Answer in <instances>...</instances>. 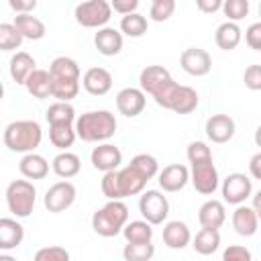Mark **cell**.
<instances>
[{"label":"cell","mask_w":261,"mask_h":261,"mask_svg":"<svg viewBox=\"0 0 261 261\" xmlns=\"http://www.w3.org/2000/svg\"><path fill=\"white\" fill-rule=\"evenodd\" d=\"M75 137L86 143H104L116 133V118L110 110H90L75 118Z\"/></svg>","instance_id":"6da1fadb"},{"label":"cell","mask_w":261,"mask_h":261,"mask_svg":"<svg viewBox=\"0 0 261 261\" xmlns=\"http://www.w3.org/2000/svg\"><path fill=\"white\" fill-rule=\"evenodd\" d=\"M43 141V130L37 120H14L4 128V145L14 153H31Z\"/></svg>","instance_id":"7a4b0ae2"},{"label":"cell","mask_w":261,"mask_h":261,"mask_svg":"<svg viewBox=\"0 0 261 261\" xmlns=\"http://www.w3.org/2000/svg\"><path fill=\"white\" fill-rule=\"evenodd\" d=\"M128 220V208L122 200H108L102 208L92 214V228L96 234L110 239L120 234L122 226Z\"/></svg>","instance_id":"3957f363"},{"label":"cell","mask_w":261,"mask_h":261,"mask_svg":"<svg viewBox=\"0 0 261 261\" xmlns=\"http://www.w3.org/2000/svg\"><path fill=\"white\" fill-rule=\"evenodd\" d=\"M37 200V188L29 179H14L6 188V206L16 218L31 216Z\"/></svg>","instance_id":"277c9868"},{"label":"cell","mask_w":261,"mask_h":261,"mask_svg":"<svg viewBox=\"0 0 261 261\" xmlns=\"http://www.w3.org/2000/svg\"><path fill=\"white\" fill-rule=\"evenodd\" d=\"M73 16H75V22L86 29H100L110 20L112 8L108 0H86L75 6Z\"/></svg>","instance_id":"5b68a950"},{"label":"cell","mask_w":261,"mask_h":261,"mask_svg":"<svg viewBox=\"0 0 261 261\" xmlns=\"http://www.w3.org/2000/svg\"><path fill=\"white\" fill-rule=\"evenodd\" d=\"M139 212L149 224H163L169 214V202L159 190H147L139 198Z\"/></svg>","instance_id":"8992f818"},{"label":"cell","mask_w":261,"mask_h":261,"mask_svg":"<svg viewBox=\"0 0 261 261\" xmlns=\"http://www.w3.org/2000/svg\"><path fill=\"white\" fill-rule=\"evenodd\" d=\"M220 190H222L224 202L237 206V204H243V202H247L251 198V194H253V179L249 175H245V173L234 171V173H228L224 177Z\"/></svg>","instance_id":"52a82bcc"},{"label":"cell","mask_w":261,"mask_h":261,"mask_svg":"<svg viewBox=\"0 0 261 261\" xmlns=\"http://www.w3.org/2000/svg\"><path fill=\"white\" fill-rule=\"evenodd\" d=\"M75 186L67 179L63 181H57L53 184L47 192H45V198H43V204L49 212L53 214H59V212H65L73 202H75Z\"/></svg>","instance_id":"ba28073f"},{"label":"cell","mask_w":261,"mask_h":261,"mask_svg":"<svg viewBox=\"0 0 261 261\" xmlns=\"http://www.w3.org/2000/svg\"><path fill=\"white\" fill-rule=\"evenodd\" d=\"M190 181L196 188V192H200L204 196H212L218 190V184H220L218 169H216L214 161L194 163L192 171H190Z\"/></svg>","instance_id":"9c48e42d"},{"label":"cell","mask_w":261,"mask_h":261,"mask_svg":"<svg viewBox=\"0 0 261 261\" xmlns=\"http://www.w3.org/2000/svg\"><path fill=\"white\" fill-rule=\"evenodd\" d=\"M179 65L188 75L202 77L212 69V57L206 49L200 47H188L179 55Z\"/></svg>","instance_id":"30bf717a"},{"label":"cell","mask_w":261,"mask_h":261,"mask_svg":"<svg viewBox=\"0 0 261 261\" xmlns=\"http://www.w3.org/2000/svg\"><path fill=\"white\" fill-rule=\"evenodd\" d=\"M145 104H147V98L141 88H122L116 94V108L126 118L139 116L145 110Z\"/></svg>","instance_id":"8fae6325"},{"label":"cell","mask_w":261,"mask_h":261,"mask_svg":"<svg viewBox=\"0 0 261 261\" xmlns=\"http://www.w3.org/2000/svg\"><path fill=\"white\" fill-rule=\"evenodd\" d=\"M157 181L163 192H179L190 181V171L181 163L165 165L161 171H157Z\"/></svg>","instance_id":"7c38bea8"},{"label":"cell","mask_w":261,"mask_h":261,"mask_svg":"<svg viewBox=\"0 0 261 261\" xmlns=\"http://www.w3.org/2000/svg\"><path fill=\"white\" fill-rule=\"evenodd\" d=\"M90 161H92L94 169H98V171H112V169H118V165L122 163V153L116 145L102 143L92 149Z\"/></svg>","instance_id":"4fadbf2b"},{"label":"cell","mask_w":261,"mask_h":261,"mask_svg":"<svg viewBox=\"0 0 261 261\" xmlns=\"http://www.w3.org/2000/svg\"><path fill=\"white\" fill-rule=\"evenodd\" d=\"M206 137L212 141V143H228L232 137H234V120L228 116V114H212L208 120H206Z\"/></svg>","instance_id":"5bb4252c"},{"label":"cell","mask_w":261,"mask_h":261,"mask_svg":"<svg viewBox=\"0 0 261 261\" xmlns=\"http://www.w3.org/2000/svg\"><path fill=\"white\" fill-rule=\"evenodd\" d=\"M82 86L92 96H104L112 88V73L106 67H90L82 77Z\"/></svg>","instance_id":"9a60e30c"},{"label":"cell","mask_w":261,"mask_h":261,"mask_svg":"<svg viewBox=\"0 0 261 261\" xmlns=\"http://www.w3.org/2000/svg\"><path fill=\"white\" fill-rule=\"evenodd\" d=\"M232 228L237 234L241 237H253L259 228V214L253 210V206L237 204L234 212H232Z\"/></svg>","instance_id":"2e32d148"},{"label":"cell","mask_w":261,"mask_h":261,"mask_svg":"<svg viewBox=\"0 0 261 261\" xmlns=\"http://www.w3.org/2000/svg\"><path fill=\"white\" fill-rule=\"evenodd\" d=\"M94 45L100 55L112 57L122 51V33L112 29V27H100L98 33L94 35Z\"/></svg>","instance_id":"e0dca14e"},{"label":"cell","mask_w":261,"mask_h":261,"mask_svg":"<svg viewBox=\"0 0 261 261\" xmlns=\"http://www.w3.org/2000/svg\"><path fill=\"white\" fill-rule=\"evenodd\" d=\"M116 177H118V190H120V198H126V196H137L145 190L147 186V179L137 171L133 169L130 165L122 167V169H116Z\"/></svg>","instance_id":"ac0fdd59"},{"label":"cell","mask_w":261,"mask_h":261,"mask_svg":"<svg viewBox=\"0 0 261 261\" xmlns=\"http://www.w3.org/2000/svg\"><path fill=\"white\" fill-rule=\"evenodd\" d=\"M226 220V210L220 200H208L198 210V222L206 228H220Z\"/></svg>","instance_id":"d6986e66"},{"label":"cell","mask_w":261,"mask_h":261,"mask_svg":"<svg viewBox=\"0 0 261 261\" xmlns=\"http://www.w3.org/2000/svg\"><path fill=\"white\" fill-rule=\"evenodd\" d=\"M24 239V228L14 218H0V251L16 249Z\"/></svg>","instance_id":"ffe728a7"},{"label":"cell","mask_w":261,"mask_h":261,"mask_svg":"<svg viewBox=\"0 0 261 261\" xmlns=\"http://www.w3.org/2000/svg\"><path fill=\"white\" fill-rule=\"evenodd\" d=\"M16 31L22 35V39H31V41H39L47 35V27L41 18L33 16L31 12H24V14H16L14 16V22Z\"/></svg>","instance_id":"44dd1931"},{"label":"cell","mask_w":261,"mask_h":261,"mask_svg":"<svg viewBox=\"0 0 261 261\" xmlns=\"http://www.w3.org/2000/svg\"><path fill=\"white\" fill-rule=\"evenodd\" d=\"M24 88H27V92H29L33 98H37V100L49 98V96H51V73H49V69H39V67H35V69L29 73V77L24 80Z\"/></svg>","instance_id":"7402d4cb"},{"label":"cell","mask_w":261,"mask_h":261,"mask_svg":"<svg viewBox=\"0 0 261 261\" xmlns=\"http://www.w3.org/2000/svg\"><path fill=\"white\" fill-rule=\"evenodd\" d=\"M18 171L27 177V179H45L47 173H49V163L43 155L31 151V153H24L20 163H18Z\"/></svg>","instance_id":"603a6c76"},{"label":"cell","mask_w":261,"mask_h":261,"mask_svg":"<svg viewBox=\"0 0 261 261\" xmlns=\"http://www.w3.org/2000/svg\"><path fill=\"white\" fill-rule=\"evenodd\" d=\"M190 241H192V232L186 222L171 220L163 226V243L169 249H184L190 245Z\"/></svg>","instance_id":"cb8c5ba5"},{"label":"cell","mask_w":261,"mask_h":261,"mask_svg":"<svg viewBox=\"0 0 261 261\" xmlns=\"http://www.w3.org/2000/svg\"><path fill=\"white\" fill-rule=\"evenodd\" d=\"M51 169L57 177L61 179H69V177H75L82 169V161L75 153H69V151H61L59 155L53 157L51 161Z\"/></svg>","instance_id":"d4e9b609"},{"label":"cell","mask_w":261,"mask_h":261,"mask_svg":"<svg viewBox=\"0 0 261 261\" xmlns=\"http://www.w3.org/2000/svg\"><path fill=\"white\" fill-rule=\"evenodd\" d=\"M241 39H243L241 27H239L237 22H232V20L222 22V24L216 29V33H214V43H216L218 49H222V51H232V49H237L239 43H241Z\"/></svg>","instance_id":"484cf974"},{"label":"cell","mask_w":261,"mask_h":261,"mask_svg":"<svg viewBox=\"0 0 261 261\" xmlns=\"http://www.w3.org/2000/svg\"><path fill=\"white\" fill-rule=\"evenodd\" d=\"M169 71L163 65H147L141 73H139V88L145 94H153L165 80H169Z\"/></svg>","instance_id":"4316f807"},{"label":"cell","mask_w":261,"mask_h":261,"mask_svg":"<svg viewBox=\"0 0 261 261\" xmlns=\"http://www.w3.org/2000/svg\"><path fill=\"white\" fill-rule=\"evenodd\" d=\"M194 251L200 255H212L220 247V232L218 228H206L202 226L194 237Z\"/></svg>","instance_id":"83f0119b"},{"label":"cell","mask_w":261,"mask_h":261,"mask_svg":"<svg viewBox=\"0 0 261 261\" xmlns=\"http://www.w3.org/2000/svg\"><path fill=\"white\" fill-rule=\"evenodd\" d=\"M35 59L33 55H29L27 51H16L12 57H10V77L16 82V84H22L24 86V80L29 77V73L35 69Z\"/></svg>","instance_id":"f1b7e54d"},{"label":"cell","mask_w":261,"mask_h":261,"mask_svg":"<svg viewBox=\"0 0 261 261\" xmlns=\"http://www.w3.org/2000/svg\"><path fill=\"white\" fill-rule=\"evenodd\" d=\"M198 102H200V98H198V92L194 88L179 86L169 110H173L175 114H190V112H194L198 108Z\"/></svg>","instance_id":"f546056e"},{"label":"cell","mask_w":261,"mask_h":261,"mask_svg":"<svg viewBox=\"0 0 261 261\" xmlns=\"http://www.w3.org/2000/svg\"><path fill=\"white\" fill-rule=\"evenodd\" d=\"M126 239V243H149L153 239V224L143 220H126V224L120 230Z\"/></svg>","instance_id":"4dcf8cb0"},{"label":"cell","mask_w":261,"mask_h":261,"mask_svg":"<svg viewBox=\"0 0 261 261\" xmlns=\"http://www.w3.org/2000/svg\"><path fill=\"white\" fill-rule=\"evenodd\" d=\"M51 77H61V80H80V65L71 57H55L49 65Z\"/></svg>","instance_id":"1f68e13d"},{"label":"cell","mask_w":261,"mask_h":261,"mask_svg":"<svg viewBox=\"0 0 261 261\" xmlns=\"http://www.w3.org/2000/svg\"><path fill=\"white\" fill-rule=\"evenodd\" d=\"M45 118L49 124H73L75 122V110L69 102L57 100L47 108Z\"/></svg>","instance_id":"d6a6232c"},{"label":"cell","mask_w":261,"mask_h":261,"mask_svg":"<svg viewBox=\"0 0 261 261\" xmlns=\"http://www.w3.org/2000/svg\"><path fill=\"white\" fill-rule=\"evenodd\" d=\"M49 141L53 147L67 151L75 141L73 124H49Z\"/></svg>","instance_id":"836d02e7"},{"label":"cell","mask_w":261,"mask_h":261,"mask_svg":"<svg viewBox=\"0 0 261 261\" xmlns=\"http://www.w3.org/2000/svg\"><path fill=\"white\" fill-rule=\"evenodd\" d=\"M80 92V80L51 77V96L61 102H71Z\"/></svg>","instance_id":"e575fe53"},{"label":"cell","mask_w":261,"mask_h":261,"mask_svg":"<svg viewBox=\"0 0 261 261\" xmlns=\"http://www.w3.org/2000/svg\"><path fill=\"white\" fill-rule=\"evenodd\" d=\"M147 18L139 12H128V14H122V20H120V33L126 35V37H143L147 33Z\"/></svg>","instance_id":"d590c367"},{"label":"cell","mask_w":261,"mask_h":261,"mask_svg":"<svg viewBox=\"0 0 261 261\" xmlns=\"http://www.w3.org/2000/svg\"><path fill=\"white\" fill-rule=\"evenodd\" d=\"M128 165H130L133 169H137L147 181L153 179V177L157 175V171H159V163H157V159H155L153 155H149V153H139V155H135V157L130 159Z\"/></svg>","instance_id":"8d00e7d4"},{"label":"cell","mask_w":261,"mask_h":261,"mask_svg":"<svg viewBox=\"0 0 261 261\" xmlns=\"http://www.w3.org/2000/svg\"><path fill=\"white\" fill-rule=\"evenodd\" d=\"M22 41V35L12 22H0V51H16Z\"/></svg>","instance_id":"74e56055"},{"label":"cell","mask_w":261,"mask_h":261,"mask_svg":"<svg viewBox=\"0 0 261 261\" xmlns=\"http://www.w3.org/2000/svg\"><path fill=\"white\" fill-rule=\"evenodd\" d=\"M126 261H149L155 255V245L149 243H126L122 249Z\"/></svg>","instance_id":"f35d334b"},{"label":"cell","mask_w":261,"mask_h":261,"mask_svg":"<svg viewBox=\"0 0 261 261\" xmlns=\"http://www.w3.org/2000/svg\"><path fill=\"white\" fill-rule=\"evenodd\" d=\"M177 88H179V84L169 77V80H165L151 96L155 98V102H157L161 108H167V110H169L171 104H173V98H175V94H177Z\"/></svg>","instance_id":"ab89813d"},{"label":"cell","mask_w":261,"mask_h":261,"mask_svg":"<svg viewBox=\"0 0 261 261\" xmlns=\"http://www.w3.org/2000/svg\"><path fill=\"white\" fill-rule=\"evenodd\" d=\"M224 16L232 22L243 20L249 14V0H222V8Z\"/></svg>","instance_id":"60d3db41"},{"label":"cell","mask_w":261,"mask_h":261,"mask_svg":"<svg viewBox=\"0 0 261 261\" xmlns=\"http://www.w3.org/2000/svg\"><path fill=\"white\" fill-rule=\"evenodd\" d=\"M173 12H175V0H153L149 16L155 22H165L173 16Z\"/></svg>","instance_id":"b9f144b4"},{"label":"cell","mask_w":261,"mask_h":261,"mask_svg":"<svg viewBox=\"0 0 261 261\" xmlns=\"http://www.w3.org/2000/svg\"><path fill=\"white\" fill-rule=\"evenodd\" d=\"M186 155H188V161H190L192 165H194V163H202V161H212V151H210V147H208L206 143H202V141H192V143L188 145Z\"/></svg>","instance_id":"7bdbcfd3"},{"label":"cell","mask_w":261,"mask_h":261,"mask_svg":"<svg viewBox=\"0 0 261 261\" xmlns=\"http://www.w3.org/2000/svg\"><path fill=\"white\" fill-rule=\"evenodd\" d=\"M102 194L108 198V200H122L120 198V190H118V177H116V169L112 171H104V177H102Z\"/></svg>","instance_id":"ee69618b"},{"label":"cell","mask_w":261,"mask_h":261,"mask_svg":"<svg viewBox=\"0 0 261 261\" xmlns=\"http://www.w3.org/2000/svg\"><path fill=\"white\" fill-rule=\"evenodd\" d=\"M69 253L63 247H43L35 253V261H67Z\"/></svg>","instance_id":"f6af8a7d"},{"label":"cell","mask_w":261,"mask_h":261,"mask_svg":"<svg viewBox=\"0 0 261 261\" xmlns=\"http://www.w3.org/2000/svg\"><path fill=\"white\" fill-rule=\"evenodd\" d=\"M243 80H245V86H247L249 90H253V92L261 90V65H259V63L249 65V67L245 69Z\"/></svg>","instance_id":"bcb514c9"},{"label":"cell","mask_w":261,"mask_h":261,"mask_svg":"<svg viewBox=\"0 0 261 261\" xmlns=\"http://www.w3.org/2000/svg\"><path fill=\"white\" fill-rule=\"evenodd\" d=\"M222 259L224 261H251V251L241 245H230L228 249H224Z\"/></svg>","instance_id":"7dc6e473"},{"label":"cell","mask_w":261,"mask_h":261,"mask_svg":"<svg viewBox=\"0 0 261 261\" xmlns=\"http://www.w3.org/2000/svg\"><path fill=\"white\" fill-rule=\"evenodd\" d=\"M245 43H247L253 51H261V22H253V24L245 31Z\"/></svg>","instance_id":"c3c4849f"},{"label":"cell","mask_w":261,"mask_h":261,"mask_svg":"<svg viewBox=\"0 0 261 261\" xmlns=\"http://www.w3.org/2000/svg\"><path fill=\"white\" fill-rule=\"evenodd\" d=\"M110 8L118 14H128V12H137L139 8V0H110Z\"/></svg>","instance_id":"681fc988"},{"label":"cell","mask_w":261,"mask_h":261,"mask_svg":"<svg viewBox=\"0 0 261 261\" xmlns=\"http://www.w3.org/2000/svg\"><path fill=\"white\" fill-rule=\"evenodd\" d=\"M8 6L16 12V14H24L37 8V0H8Z\"/></svg>","instance_id":"f907efd6"},{"label":"cell","mask_w":261,"mask_h":261,"mask_svg":"<svg viewBox=\"0 0 261 261\" xmlns=\"http://www.w3.org/2000/svg\"><path fill=\"white\" fill-rule=\"evenodd\" d=\"M196 6L204 14H214L222 8V0H196Z\"/></svg>","instance_id":"816d5d0a"},{"label":"cell","mask_w":261,"mask_h":261,"mask_svg":"<svg viewBox=\"0 0 261 261\" xmlns=\"http://www.w3.org/2000/svg\"><path fill=\"white\" fill-rule=\"evenodd\" d=\"M249 171L253 179H261V153H255L249 161Z\"/></svg>","instance_id":"f5cc1de1"},{"label":"cell","mask_w":261,"mask_h":261,"mask_svg":"<svg viewBox=\"0 0 261 261\" xmlns=\"http://www.w3.org/2000/svg\"><path fill=\"white\" fill-rule=\"evenodd\" d=\"M2 98H4V86H2V82H0V102H2Z\"/></svg>","instance_id":"db71d44e"},{"label":"cell","mask_w":261,"mask_h":261,"mask_svg":"<svg viewBox=\"0 0 261 261\" xmlns=\"http://www.w3.org/2000/svg\"><path fill=\"white\" fill-rule=\"evenodd\" d=\"M151 2H153V0H151Z\"/></svg>","instance_id":"11a10c76"}]
</instances>
